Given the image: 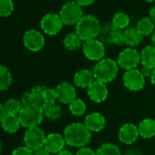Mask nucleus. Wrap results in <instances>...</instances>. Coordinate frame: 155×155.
<instances>
[{"label":"nucleus","instance_id":"21","mask_svg":"<svg viewBox=\"0 0 155 155\" xmlns=\"http://www.w3.org/2000/svg\"><path fill=\"white\" fill-rule=\"evenodd\" d=\"M44 116L50 120H57L62 114L61 108L56 102H45L41 105Z\"/></svg>","mask_w":155,"mask_h":155},{"label":"nucleus","instance_id":"12","mask_svg":"<svg viewBox=\"0 0 155 155\" xmlns=\"http://www.w3.org/2000/svg\"><path fill=\"white\" fill-rule=\"evenodd\" d=\"M23 43L28 50L37 52L43 48L45 45V38L38 30L29 29L24 34Z\"/></svg>","mask_w":155,"mask_h":155},{"label":"nucleus","instance_id":"35","mask_svg":"<svg viewBox=\"0 0 155 155\" xmlns=\"http://www.w3.org/2000/svg\"><path fill=\"white\" fill-rule=\"evenodd\" d=\"M20 101H21V102H22L23 106H27V105L34 104V103H33V101H32L31 94H30V92H29V91L23 93V95L21 96Z\"/></svg>","mask_w":155,"mask_h":155},{"label":"nucleus","instance_id":"41","mask_svg":"<svg viewBox=\"0 0 155 155\" xmlns=\"http://www.w3.org/2000/svg\"><path fill=\"white\" fill-rule=\"evenodd\" d=\"M150 18L155 24V5L151 7V8L150 9Z\"/></svg>","mask_w":155,"mask_h":155},{"label":"nucleus","instance_id":"40","mask_svg":"<svg viewBox=\"0 0 155 155\" xmlns=\"http://www.w3.org/2000/svg\"><path fill=\"white\" fill-rule=\"evenodd\" d=\"M34 155H50V153L43 147L41 149H38L34 151Z\"/></svg>","mask_w":155,"mask_h":155},{"label":"nucleus","instance_id":"37","mask_svg":"<svg viewBox=\"0 0 155 155\" xmlns=\"http://www.w3.org/2000/svg\"><path fill=\"white\" fill-rule=\"evenodd\" d=\"M74 1L77 2L81 7H87L92 5L95 2V0H74Z\"/></svg>","mask_w":155,"mask_h":155},{"label":"nucleus","instance_id":"27","mask_svg":"<svg viewBox=\"0 0 155 155\" xmlns=\"http://www.w3.org/2000/svg\"><path fill=\"white\" fill-rule=\"evenodd\" d=\"M4 106H5L7 114H11V115H16V116H18L19 112L24 107L21 101L17 100V99H9L8 101H6Z\"/></svg>","mask_w":155,"mask_h":155},{"label":"nucleus","instance_id":"17","mask_svg":"<svg viewBox=\"0 0 155 155\" xmlns=\"http://www.w3.org/2000/svg\"><path fill=\"white\" fill-rule=\"evenodd\" d=\"M84 124L91 131L99 132L102 130L106 124L105 117L99 112H92L86 116Z\"/></svg>","mask_w":155,"mask_h":155},{"label":"nucleus","instance_id":"47","mask_svg":"<svg viewBox=\"0 0 155 155\" xmlns=\"http://www.w3.org/2000/svg\"><path fill=\"white\" fill-rule=\"evenodd\" d=\"M1 150H2V144H1V141H0V153H1Z\"/></svg>","mask_w":155,"mask_h":155},{"label":"nucleus","instance_id":"8","mask_svg":"<svg viewBox=\"0 0 155 155\" xmlns=\"http://www.w3.org/2000/svg\"><path fill=\"white\" fill-rule=\"evenodd\" d=\"M140 62V53L132 48L123 49L118 56V65L123 69L130 70L138 67Z\"/></svg>","mask_w":155,"mask_h":155},{"label":"nucleus","instance_id":"7","mask_svg":"<svg viewBox=\"0 0 155 155\" xmlns=\"http://www.w3.org/2000/svg\"><path fill=\"white\" fill-rule=\"evenodd\" d=\"M47 135L45 131L38 126L29 128L24 134L25 146L32 150L33 151L44 147Z\"/></svg>","mask_w":155,"mask_h":155},{"label":"nucleus","instance_id":"34","mask_svg":"<svg viewBox=\"0 0 155 155\" xmlns=\"http://www.w3.org/2000/svg\"><path fill=\"white\" fill-rule=\"evenodd\" d=\"M11 155H34V151L27 146H20L15 149Z\"/></svg>","mask_w":155,"mask_h":155},{"label":"nucleus","instance_id":"29","mask_svg":"<svg viewBox=\"0 0 155 155\" xmlns=\"http://www.w3.org/2000/svg\"><path fill=\"white\" fill-rule=\"evenodd\" d=\"M96 155H121L120 149L113 143H104L96 151Z\"/></svg>","mask_w":155,"mask_h":155},{"label":"nucleus","instance_id":"30","mask_svg":"<svg viewBox=\"0 0 155 155\" xmlns=\"http://www.w3.org/2000/svg\"><path fill=\"white\" fill-rule=\"evenodd\" d=\"M116 28H118L119 29H124L126 28L129 24H130V18L127 14L123 13V12H118L114 15L113 18H112V22H111Z\"/></svg>","mask_w":155,"mask_h":155},{"label":"nucleus","instance_id":"26","mask_svg":"<svg viewBox=\"0 0 155 155\" xmlns=\"http://www.w3.org/2000/svg\"><path fill=\"white\" fill-rule=\"evenodd\" d=\"M137 30L141 34L142 37L149 36L152 34L155 30V24L150 19V18H141L136 26Z\"/></svg>","mask_w":155,"mask_h":155},{"label":"nucleus","instance_id":"4","mask_svg":"<svg viewBox=\"0 0 155 155\" xmlns=\"http://www.w3.org/2000/svg\"><path fill=\"white\" fill-rule=\"evenodd\" d=\"M18 117L19 119L21 126L29 129L37 127L42 122L44 113L41 105L30 104L24 106Z\"/></svg>","mask_w":155,"mask_h":155},{"label":"nucleus","instance_id":"13","mask_svg":"<svg viewBox=\"0 0 155 155\" xmlns=\"http://www.w3.org/2000/svg\"><path fill=\"white\" fill-rule=\"evenodd\" d=\"M57 100L62 104H70L74 100H76V88L73 84L64 81L58 84L56 88Z\"/></svg>","mask_w":155,"mask_h":155},{"label":"nucleus","instance_id":"45","mask_svg":"<svg viewBox=\"0 0 155 155\" xmlns=\"http://www.w3.org/2000/svg\"><path fill=\"white\" fill-rule=\"evenodd\" d=\"M151 42H152L153 46H155V30H154V32L152 33V36H151Z\"/></svg>","mask_w":155,"mask_h":155},{"label":"nucleus","instance_id":"20","mask_svg":"<svg viewBox=\"0 0 155 155\" xmlns=\"http://www.w3.org/2000/svg\"><path fill=\"white\" fill-rule=\"evenodd\" d=\"M139 133L144 139H150L155 136V120L153 119H144L142 120L139 126Z\"/></svg>","mask_w":155,"mask_h":155},{"label":"nucleus","instance_id":"18","mask_svg":"<svg viewBox=\"0 0 155 155\" xmlns=\"http://www.w3.org/2000/svg\"><path fill=\"white\" fill-rule=\"evenodd\" d=\"M93 72L89 69H81L78 71L74 76V84L75 86L85 89L89 88L94 81Z\"/></svg>","mask_w":155,"mask_h":155},{"label":"nucleus","instance_id":"38","mask_svg":"<svg viewBox=\"0 0 155 155\" xmlns=\"http://www.w3.org/2000/svg\"><path fill=\"white\" fill-rule=\"evenodd\" d=\"M152 70L153 69H151V68H146V67H143L142 68H141V70H140V72L142 73V75L144 76V78L146 79V78H150V76H151V73H152Z\"/></svg>","mask_w":155,"mask_h":155},{"label":"nucleus","instance_id":"1","mask_svg":"<svg viewBox=\"0 0 155 155\" xmlns=\"http://www.w3.org/2000/svg\"><path fill=\"white\" fill-rule=\"evenodd\" d=\"M66 143L71 147H86L91 140V131L84 123L73 122L67 126L64 130Z\"/></svg>","mask_w":155,"mask_h":155},{"label":"nucleus","instance_id":"24","mask_svg":"<svg viewBox=\"0 0 155 155\" xmlns=\"http://www.w3.org/2000/svg\"><path fill=\"white\" fill-rule=\"evenodd\" d=\"M82 45V40L76 32L68 33L63 39V46L68 50H77Z\"/></svg>","mask_w":155,"mask_h":155},{"label":"nucleus","instance_id":"39","mask_svg":"<svg viewBox=\"0 0 155 155\" xmlns=\"http://www.w3.org/2000/svg\"><path fill=\"white\" fill-rule=\"evenodd\" d=\"M6 115H7V112L5 110V106H4V104L0 103V123L2 122V120H4Z\"/></svg>","mask_w":155,"mask_h":155},{"label":"nucleus","instance_id":"11","mask_svg":"<svg viewBox=\"0 0 155 155\" xmlns=\"http://www.w3.org/2000/svg\"><path fill=\"white\" fill-rule=\"evenodd\" d=\"M63 22L59 17V15L55 13H48L46 14L40 22V26L42 30L49 35V36H55L58 34L63 27Z\"/></svg>","mask_w":155,"mask_h":155},{"label":"nucleus","instance_id":"14","mask_svg":"<svg viewBox=\"0 0 155 155\" xmlns=\"http://www.w3.org/2000/svg\"><path fill=\"white\" fill-rule=\"evenodd\" d=\"M66 140L64 136L59 133H50L47 135L44 148L50 154H58L64 150Z\"/></svg>","mask_w":155,"mask_h":155},{"label":"nucleus","instance_id":"9","mask_svg":"<svg viewBox=\"0 0 155 155\" xmlns=\"http://www.w3.org/2000/svg\"><path fill=\"white\" fill-rule=\"evenodd\" d=\"M122 81L124 86L131 91H141L145 86V78L137 68L127 70L122 77Z\"/></svg>","mask_w":155,"mask_h":155},{"label":"nucleus","instance_id":"33","mask_svg":"<svg viewBox=\"0 0 155 155\" xmlns=\"http://www.w3.org/2000/svg\"><path fill=\"white\" fill-rule=\"evenodd\" d=\"M43 99H44V103L45 102H56V101H57L56 89L46 88L44 91Z\"/></svg>","mask_w":155,"mask_h":155},{"label":"nucleus","instance_id":"43","mask_svg":"<svg viewBox=\"0 0 155 155\" xmlns=\"http://www.w3.org/2000/svg\"><path fill=\"white\" fill-rule=\"evenodd\" d=\"M140 152H138V151H136L134 150H131L127 151L125 155H140Z\"/></svg>","mask_w":155,"mask_h":155},{"label":"nucleus","instance_id":"25","mask_svg":"<svg viewBox=\"0 0 155 155\" xmlns=\"http://www.w3.org/2000/svg\"><path fill=\"white\" fill-rule=\"evenodd\" d=\"M13 78L10 70L5 67L0 65V91H5L12 85Z\"/></svg>","mask_w":155,"mask_h":155},{"label":"nucleus","instance_id":"42","mask_svg":"<svg viewBox=\"0 0 155 155\" xmlns=\"http://www.w3.org/2000/svg\"><path fill=\"white\" fill-rule=\"evenodd\" d=\"M57 155H73V154H72L71 151H69V150H61L59 153H58Z\"/></svg>","mask_w":155,"mask_h":155},{"label":"nucleus","instance_id":"28","mask_svg":"<svg viewBox=\"0 0 155 155\" xmlns=\"http://www.w3.org/2000/svg\"><path fill=\"white\" fill-rule=\"evenodd\" d=\"M69 110L70 112L77 117H81L82 116L86 110H87V106L85 104V102L81 100V99H76L74 100L69 105H68Z\"/></svg>","mask_w":155,"mask_h":155},{"label":"nucleus","instance_id":"19","mask_svg":"<svg viewBox=\"0 0 155 155\" xmlns=\"http://www.w3.org/2000/svg\"><path fill=\"white\" fill-rule=\"evenodd\" d=\"M140 62L143 67L154 69L155 68V46H147L142 48L140 53Z\"/></svg>","mask_w":155,"mask_h":155},{"label":"nucleus","instance_id":"32","mask_svg":"<svg viewBox=\"0 0 155 155\" xmlns=\"http://www.w3.org/2000/svg\"><path fill=\"white\" fill-rule=\"evenodd\" d=\"M14 11V3L12 0H0V17H9Z\"/></svg>","mask_w":155,"mask_h":155},{"label":"nucleus","instance_id":"15","mask_svg":"<svg viewBox=\"0 0 155 155\" xmlns=\"http://www.w3.org/2000/svg\"><path fill=\"white\" fill-rule=\"evenodd\" d=\"M139 129L133 123H125L123 124L119 130V140L124 144H132L135 142L139 137Z\"/></svg>","mask_w":155,"mask_h":155},{"label":"nucleus","instance_id":"23","mask_svg":"<svg viewBox=\"0 0 155 155\" xmlns=\"http://www.w3.org/2000/svg\"><path fill=\"white\" fill-rule=\"evenodd\" d=\"M124 42L127 46L133 48L140 45L142 42L143 37L137 30V28H128L123 33Z\"/></svg>","mask_w":155,"mask_h":155},{"label":"nucleus","instance_id":"6","mask_svg":"<svg viewBox=\"0 0 155 155\" xmlns=\"http://www.w3.org/2000/svg\"><path fill=\"white\" fill-rule=\"evenodd\" d=\"M99 37L103 44H114L117 46L125 44L123 33L112 23H107L102 26Z\"/></svg>","mask_w":155,"mask_h":155},{"label":"nucleus","instance_id":"2","mask_svg":"<svg viewBox=\"0 0 155 155\" xmlns=\"http://www.w3.org/2000/svg\"><path fill=\"white\" fill-rule=\"evenodd\" d=\"M101 29L99 19L92 15L83 16L76 25V33L82 41L96 39Z\"/></svg>","mask_w":155,"mask_h":155},{"label":"nucleus","instance_id":"44","mask_svg":"<svg viewBox=\"0 0 155 155\" xmlns=\"http://www.w3.org/2000/svg\"><path fill=\"white\" fill-rule=\"evenodd\" d=\"M150 81L153 85H155V68L152 70L151 76H150Z\"/></svg>","mask_w":155,"mask_h":155},{"label":"nucleus","instance_id":"10","mask_svg":"<svg viewBox=\"0 0 155 155\" xmlns=\"http://www.w3.org/2000/svg\"><path fill=\"white\" fill-rule=\"evenodd\" d=\"M82 50L85 57L91 61H100L105 56L104 44L100 39H91L85 41L82 45Z\"/></svg>","mask_w":155,"mask_h":155},{"label":"nucleus","instance_id":"31","mask_svg":"<svg viewBox=\"0 0 155 155\" xmlns=\"http://www.w3.org/2000/svg\"><path fill=\"white\" fill-rule=\"evenodd\" d=\"M45 87L44 86H35L31 89V91H29L32 97V101L34 104H38V105H42L44 103V99H43V94H44V91H45Z\"/></svg>","mask_w":155,"mask_h":155},{"label":"nucleus","instance_id":"16","mask_svg":"<svg viewBox=\"0 0 155 155\" xmlns=\"http://www.w3.org/2000/svg\"><path fill=\"white\" fill-rule=\"evenodd\" d=\"M109 94L107 85L98 81H94L93 83L88 88V95L90 99L96 102L101 103L104 101Z\"/></svg>","mask_w":155,"mask_h":155},{"label":"nucleus","instance_id":"36","mask_svg":"<svg viewBox=\"0 0 155 155\" xmlns=\"http://www.w3.org/2000/svg\"><path fill=\"white\" fill-rule=\"evenodd\" d=\"M76 155H96V152L89 147H82L77 151Z\"/></svg>","mask_w":155,"mask_h":155},{"label":"nucleus","instance_id":"22","mask_svg":"<svg viewBox=\"0 0 155 155\" xmlns=\"http://www.w3.org/2000/svg\"><path fill=\"white\" fill-rule=\"evenodd\" d=\"M1 126H2V129L6 132L16 133L19 130L21 124H20V121H19V119L18 116L7 114L1 122Z\"/></svg>","mask_w":155,"mask_h":155},{"label":"nucleus","instance_id":"3","mask_svg":"<svg viewBox=\"0 0 155 155\" xmlns=\"http://www.w3.org/2000/svg\"><path fill=\"white\" fill-rule=\"evenodd\" d=\"M118 63L111 58H103L100 60L94 67L93 75L95 80L102 83L111 82L118 75Z\"/></svg>","mask_w":155,"mask_h":155},{"label":"nucleus","instance_id":"46","mask_svg":"<svg viewBox=\"0 0 155 155\" xmlns=\"http://www.w3.org/2000/svg\"><path fill=\"white\" fill-rule=\"evenodd\" d=\"M145 1L148 3H153V2H155V0H145Z\"/></svg>","mask_w":155,"mask_h":155},{"label":"nucleus","instance_id":"5","mask_svg":"<svg viewBox=\"0 0 155 155\" xmlns=\"http://www.w3.org/2000/svg\"><path fill=\"white\" fill-rule=\"evenodd\" d=\"M58 15L64 25H77V23L83 17L82 7L75 1L67 2L61 8Z\"/></svg>","mask_w":155,"mask_h":155}]
</instances>
